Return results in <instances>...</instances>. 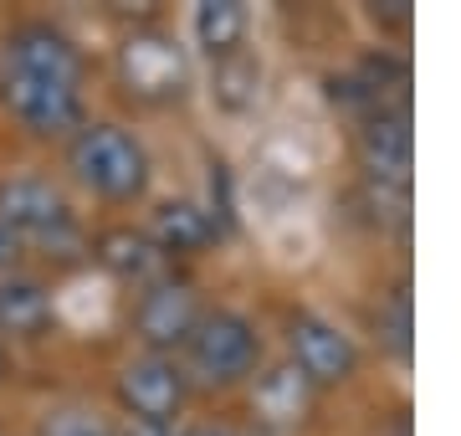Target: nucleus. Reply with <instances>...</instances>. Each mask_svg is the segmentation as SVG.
Segmentation results:
<instances>
[{
  "instance_id": "2eb2a0df",
  "label": "nucleus",
  "mask_w": 461,
  "mask_h": 436,
  "mask_svg": "<svg viewBox=\"0 0 461 436\" xmlns=\"http://www.w3.org/2000/svg\"><path fill=\"white\" fill-rule=\"evenodd\" d=\"M103 262L113 272H123V277H154L159 262H165V252L133 232H113V236H103Z\"/></svg>"
},
{
  "instance_id": "0eeeda50",
  "label": "nucleus",
  "mask_w": 461,
  "mask_h": 436,
  "mask_svg": "<svg viewBox=\"0 0 461 436\" xmlns=\"http://www.w3.org/2000/svg\"><path fill=\"white\" fill-rule=\"evenodd\" d=\"M5 72L77 87V51H72V41L62 32H51V26H21L5 41Z\"/></svg>"
},
{
  "instance_id": "a211bd4d",
  "label": "nucleus",
  "mask_w": 461,
  "mask_h": 436,
  "mask_svg": "<svg viewBox=\"0 0 461 436\" xmlns=\"http://www.w3.org/2000/svg\"><path fill=\"white\" fill-rule=\"evenodd\" d=\"M16 257H21V236L11 232L5 221H0V272H11V268H16Z\"/></svg>"
},
{
  "instance_id": "39448f33",
  "label": "nucleus",
  "mask_w": 461,
  "mask_h": 436,
  "mask_svg": "<svg viewBox=\"0 0 461 436\" xmlns=\"http://www.w3.org/2000/svg\"><path fill=\"white\" fill-rule=\"evenodd\" d=\"M293 354H297V369L308 375V380H323V386H333V380H348L354 375V339L339 329V323L329 319H313V313H303V319H293Z\"/></svg>"
},
{
  "instance_id": "f3484780",
  "label": "nucleus",
  "mask_w": 461,
  "mask_h": 436,
  "mask_svg": "<svg viewBox=\"0 0 461 436\" xmlns=\"http://www.w3.org/2000/svg\"><path fill=\"white\" fill-rule=\"evenodd\" d=\"M247 83H257V68H251V62H241V68H221V77H215V98L226 103V108H241V103L251 98Z\"/></svg>"
},
{
  "instance_id": "9b49d317",
  "label": "nucleus",
  "mask_w": 461,
  "mask_h": 436,
  "mask_svg": "<svg viewBox=\"0 0 461 436\" xmlns=\"http://www.w3.org/2000/svg\"><path fill=\"white\" fill-rule=\"evenodd\" d=\"M154 236L165 252H195L215 236V216L195 201H169L159 216H154Z\"/></svg>"
},
{
  "instance_id": "6ab92c4d",
  "label": "nucleus",
  "mask_w": 461,
  "mask_h": 436,
  "mask_svg": "<svg viewBox=\"0 0 461 436\" xmlns=\"http://www.w3.org/2000/svg\"><path fill=\"white\" fill-rule=\"evenodd\" d=\"M129 436H169V431H165V426H154V421H133Z\"/></svg>"
},
{
  "instance_id": "dca6fc26",
  "label": "nucleus",
  "mask_w": 461,
  "mask_h": 436,
  "mask_svg": "<svg viewBox=\"0 0 461 436\" xmlns=\"http://www.w3.org/2000/svg\"><path fill=\"white\" fill-rule=\"evenodd\" d=\"M41 436H118L108 426V416L98 411H83V405H62V411H51L41 421Z\"/></svg>"
},
{
  "instance_id": "ddd939ff",
  "label": "nucleus",
  "mask_w": 461,
  "mask_h": 436,
  "mask_svg": "<svg viewBox=\"0 0 461 436\" xmlns=\"http://www.w3.org/2000/svg\"><path fill=\"white\" fill-rule=\"evenodd\" d=\"M241 36H247V11L236 0H200L195 5V41L211 57L226 62L230 51L241 47Z\"/></svg>"
},
{
  "instance_id": "f257e3e1",
  "label": "nucleus",
  "mask_w": 461,
  "mask_h": 436,
  "mask_svg": "<svg viewBox=\"0 0 461 436\" xmlns=\"http://www.w3.org/2000/svg\"><path fill=\"white\" fill-rule=\"evenodd\" d=\"M72 169H77V180L87 190H98L108 201H129L149 180L144 150L113 123H93V129H83L72 139Z\"/></svg>"
},
{
  "instance_id": "7ed1b4c3",
  "label": "nucleus",
  "mask_w": 461,
  "mask_h": 436,
  "mask_svg": "<svg viewBox=\"0 0 461 436\" xmlns=\"http://www.w3.org/2000/svg\"><path fill=\"white\" fill-rule=\"evenodd\" d=\"M0 221L16 236L51 241L57 232L72 226V211H67V201L57 195L51 180H41V175H11V180H0Z\"/></svg>"
},
{
  "instance_id": "423d86ee",
  "label": "nucleus",
  "mask_w": 461,
  "mask_h": 436,
  "mask_svg": "<svg viewBox=\"0 0 461 436\" xmlns=\"http://www.w3.org/2000/svg\"><path fill=\"white\" fill-rule=\"evenodd\" d=\"M118 395H123V405H129L139 421L165 426V421L175 416V405H180L185 386H180V375H175L169 359L144 354V359H129V365H123V375H118Z\"/></svg>"
},
{
  "instance_id": "aec40b11",
  "label": "nucleus",
  "mask_w": 461,
  "mask_h": 436,
  "mask_svg": "<svg viewBox=\"0 0 461 436\" xmlns=\"http://www.w3.org/2000/svg\"><path fill=\"white\" fill-rule=\"evenodd\" d=\"M190 436H230V431H226V426H195Z\"/></svg>"
},
{
  "instance_id": "20e7f679",
  "label": "nucleus",
  "mask_w": 461,
  "mask_h": 436,
  "mask_svg": "<svg viewBox=\"0 0 461 436\" xmlns=\"http://www.w3.org/2000/svg\"><path fill=\"white\" fill-rule=\"evenodd\" d=\"M5 108L36 129V134H62V129H77L83 118V98L72 83H47V77H21V72H5Z\"/></svg>"
},
{
  "instance_id": "6e6552de",
  "label": "nucleus",
  "mask_w": 461,
  "mask_h": 436,
  "mask_svg": "<svg viewBox=\"0 0 461 436\" xmlns=\"http://www.w3.org/2000/svg\"><path fill=\"white\" fill-rule=\"evenodd\" d=\"M123 77L144 98H165V93H180L185 57L169 36H133L129 47H123Z\"/></svg>"
},
{
  "instance_id": "4468645a",
  "label": "nucleus",
  "mask_w": 461,
  "mask_h": 436,
  "mask_svg": "<svg viewBox=\"0 0 461 436\" xmlns=\"http://www.w3.org/2000/svg\"><path fill=\"white\" fill-rule=\"evenodd\" d=\"M47 319H51V298H47L41 283H32V277L0 283V329H11V334H36Z\"/></svg>"
},
{
  "instance_id": "9d476101",
  "label": "nucleus",
  "mask_w": 461,
  "mask_h": 436,
  "mask_svg": "<svg viewBox=\"0 0 461 436\" xmlns=\"http://www.w3.org/2000/svg\"><path fill=\"white\" fill-rule=\"evenodd\" d=\"M200 323L195 313V293L185 283H154L144 293V303H139V334L149 339V344H185L190 339V329Z\"/></svg>"
},
{
  "instance_id": "1a4fd4ad",
  "label": "nucleus",
  "mask_w": 461,
  "mask_h": 436,
  "mask_svg": "<svg viewBox=\"0 0 461 436\" xmlns=\"http://www.w3.org/2000/svg\"><path fill=\"white\" fill-rule=\"evenodd\" d=\"M364 165L375 190H395V201H405L411 190V129L405 118H375L369 134H364Z\"/></svg>"
},
{
  "instance_id": "f8f14e48",
  "label": "nucleus",
  "mask_w": 461,
  "mask_h": 436,
  "mask_svg": "<svg viewBox=\"0 0 461 436\" xmlns=\"http://www.w3.org/2000/svg\"><path fill=\"white\" fill-rule=\"evenodd\" d=\"M251 405L262 411L267 421H297L303 411H308V375L297 365H282V369H267L262 380H257V395H251Z\"/></svg>"
},
{
  "instance_id": "f03ea898",
  "label": "nucleus",
  "mask_w": 461,
  "mask_h": 436,
  "mask_svg": "<svg viewBox=\"0 0 461 436\" xmlns=\"http://www.w3.org/2000/svg\"><path fill=\"white\" fill-rule=\"evenodd\" d=\"M190 359L205 380H236V375H247L251 359H257V334H251L247 319H236V313H211V319H200L190 329Z\"/></svg>"
}]
</instances>
